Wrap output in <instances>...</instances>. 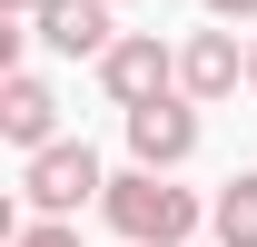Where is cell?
Listing matches in <instances>:
<instances>
[{
	"mask_svg": "<svg viewBox=\"0 0 257 247\" xmlns=\"http://www.w3.org/2000/svg\"><path fill=\"white\" fill-rule=\"evenodd\" d=\"M109 227H119V247H198V198L178 178H159V168H128V178H109Z\"/></svg>",
	"mask_w": 257,
	"mask_h": 247,
	"instance_id": "cell-1",
	"label": "cell"
},
{
	"mask_svg": "<svg viewBox=\"0 0 257 247\" xmlns=\"http://www.w3.org/2000/svg\"><path fill=\"white\" fill-rule=\"evenodd\" d=\"M20 198H30L40 217H79L89 198H109V168H99L89 139H60V149H40L30 168H20Z\"/></svg>",
	"mask_w": 257,
	"mask_h": 247,
	"instance_id": "cell-2",
	"label": "cell"
},
{
	"mask_svg": "<svg viewBox=\"0 0 257 247\" xmlns=\"http://www.w3.org/2000/svg\"><path fill=\"white\" fill-rule=\"evenodd\" d=\"M99 89L119 109H159V99H178V50L159 30H119V50L99 60Z\"/></svg>",
	"mask_w": 257,
	"mask_h": 247,
	"instance_id": "cell-3",
	"label": "cell"
},
{
	"mask_svg": "<svg viewBox=\"0 0 257 247\" xmlns=\"http://www.w3.org/2000/svg\"><path fill=\"white\" fill-rule=\"evenodd\" d=\"M128 158H139V168H159V178H178V168L198 158V99L128 109Z\"/></svg>",
	"mask_w": 257,
	"mask_h": 247,
	"instance_id": "cell-4",
	"label": "cell"
},
{
	"mask_svg": "<svg viewBox=\"0 0 257 247\" xmlns=\"http://www.w3.org/2000/svg\"><path fill=\"white\" fill-rule=\"evenodd\" d=\"M0 139H10L20 158L60 149V89H50L40 69H10V79H0Z\"/></svg>",
	"mask_w": 257,
	"mask_h": 247,
	"instance_id": "cell-5",
	"label": "cell"
},
{
	"mask_svg": "<svg viewBox=\"0 0 257 247\" xmlns=\"http://www.w3.org/2000/svg\"><path fill=\"white\" fill-rule=\"evenodd\" d=\"M109 20H119L109 0H50V10L30 20V40H40V50H60V60H109V50H119Z\"/></svg>",
	"mask_w": 257,
	"mask_h": 247,
	"instance_id": "cell-6",
	"label": "cell"
},
{
	"mask_svg": "<svg viewBox=\"0 0 257 247\" xmlns=\"http://www.w3.org/2000/svg\"><path fill=\"white\" fill-rule=\"evenodd\" d=\"M237 79H247L237 30H188V40H178V99H198V109H208V99H227Z\"/></svg>",
	"mask_w": 257,
	"mask_h": 247,
	"instance_id": "cell-7",
	"label": "cell"
},
{
	"mask_svg": "<svg viewBox=\"0 0 257 247\" xmlns=\"http://www.w3.org/2000/svg\"><path fill=\"white\" fill-rule=\"evenodd\" d=\"M208 227H218V247H257V168H237L208 198Z\"/></svg>",
	"mask_w": 257,
	"mask_h": 247,
	"instance_id": "cell-8",
	"label": "cell"
},
{
	"mask_svg": "<svg viewBox=\"0 0 257 247\" xmlns=\"http://www.w3.org/2000/svg\"><path fill=\"white\" fill-rule=\"evenodd\" d=\"M10 247H79V227H69V217H40V227H20Z\"/></svg>",
	"mask_w": 257,
	"mask_h": 247,
	"instance_id": "cell-9",
	"label": "cell"
},
{
	"mask_svg": "<svg viewBox=\"0 0 257 247\" xmlns=\"http://www.w3.org/2000/svg\"><path fill=\"white\" fill-rule=\"evenodd\" d=\"M208 20H257V0H208Z\"/></svg>",
	"mask_w": 257,
	"mask_h": 247,
	"instance_id": "cell-10",
	"label": "cell"
},
{
	"mask_svg": "<svg viewBox=\"0 0 257 247\" xmlns=\"http://www.w3.org/2000/svg\"><path fill=\"white\" fill-rule=\"evenodd\" d=\"M0 10H10V20H40V10H50V0H0Z\"/></svg>",
	"mask_w": 257,
	"mask_h": 247,
	"instance_id": "cell-11",
	"label": "cell"
},
{
	"mask_svg": "<svg viewBox=\"0 0 257 247\" xmlns=\"http://www.w3.org/2000/svg\"><path fill=\"white\" fill-rule=\"evenodd\" d=\"M247 89H257V50H247Z\"/></svg>",
	"mask_w": 257,
	"mask_h": 247,
	"instance_id": "cell-12",
	"label": "cell"
},
{
	"mask_svg": "<svg viewBox=\"0 0 257 247\" xmlns=\"http://www.w3.org/2000/svg\"><path fill=\"white\" fill-rule=\"evenodd\" d=\"M109 10H128V0H109Z\"/></svg>",
	"mask_w": 257,
	"mask_h": 247,
	"instance_id": "cell-13",
	"label": "cell"
}]
</instances>
